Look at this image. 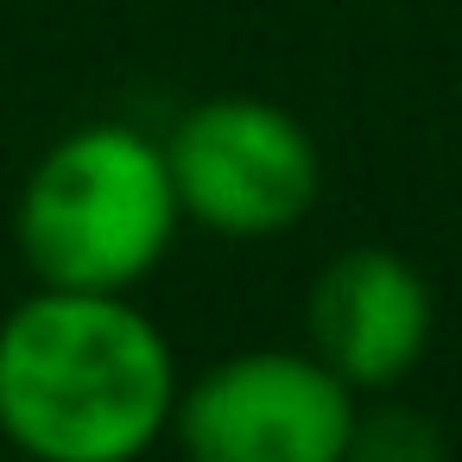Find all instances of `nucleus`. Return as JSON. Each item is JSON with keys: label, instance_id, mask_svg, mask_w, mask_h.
Masks as SVG:
<instances>
[{"label": "nucleus", "instance_id": "obj_1", "mask_svg": "<svg viewBox=\"0 0 462 462\" xmlns=\"http://www.w3.org/2000/svg\"><path fill=\"white\" fill-rule=\"evenodd\" d=\"M178 393L171 342L127 291L39 285L0 317V437L20 462H140Z\"/></svg>", "mask_w": 462, "mask_h": 462}, {"label": "nucleus", "instance_id": "obj_2", "mask_svg": "<svg viewBox=\"0 0 462 462\" xmlns=\"http://www.w3.org/2000/svg\"><path fill=\"white\" fill-rule=\"evenodd\" d=\"M178 222L184 203L165 140L127 121H89L32 165L14 209V241L39 285L134 291L171 254Z\"/></svg>", "mask_w": 462, "mask_h": 462}, {"label": "nucleus", "instance_id": "obj_3", "mask_svg": "<svg viewBox=\"0 0 462 462\" xmlns=\"http://www.w3.org/2000/svg\"><path fill=\"white\" fill-rule=\"evenodd\" d=\"M178 203L190 222L228 241H266L310 216L323 190L317 140L298 115L266 96H216L197 102L165 140Z\"/></svg>", "mask_w": 462, "mask_h": 462}, {"label": "nucleus", "instance_id": "obj_4", "mask_svg": "<svg viewBox=\"0 0 462 462\" xmlns=\"http://www.w3.org/2000/svg\"><path fill=\"white\" fill-rule=\"evenodd\" d=\"M355 386L304 348H247L178 393L184 462H348Z\"/></svg>", "mask_w": 462, "mask_h": 462}, {"label": "nucleus", "instance_id": "obj_5", "mask_svg": "<svg viewBox=\"0 0 462 462\" xmlns=\"http://www.w3.org/2000/svg\"><path fill=\"white\" fill-rule=\"evenodd\" d=\"M310 355L355 393L399 386L430 342V285L393 247H348L310 285Z\"/></svg>", "mask_w": 462, "mask_h": 462}, {"label": "nucleus", "instance_id": "obj_6", "mask_svg": "<svg viewBox=\"0 0 462 462\" xmlns=\"http://www.w3.org/2000/svg\"><path fill=\"white\" fill-rule=\"evenodd\" d=\"M348 462H449V437L418 405H374L355 418Z\"/></svg>", "mask_w": 462, "mask_h": 462}, {"label": "nucleus", "instance_id": "obj_7", "mask_svg": "<svg viewBox=\"0 0 462 462\" xmlns=\"http://www.w3.org/2000/svg\"><path fill=\"white\" fill-rule=\"evenodd\" d=\"M0 462H7V456H0Z\"/></svg>", "mask_w": 462, "mask_h": 462}]
</instances>
